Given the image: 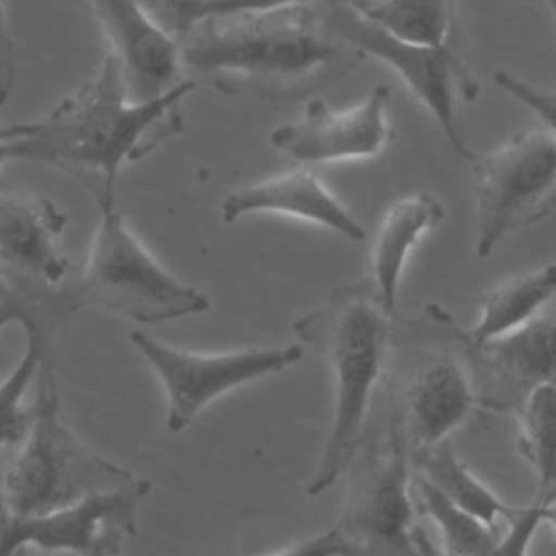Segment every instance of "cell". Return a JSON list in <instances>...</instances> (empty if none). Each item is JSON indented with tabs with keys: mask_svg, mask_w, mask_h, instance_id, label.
Returning a JSON list of instances; mask_svg holds the SVG:
<instances>
[{
	"mask_svg": "<svg viewBox=\"0 0 556 556\" xmlns=\"http://www.w3.org/2000/svg\"><path fill=\"white\" fill-rule=\"evenodd\" d=\"M195 87L198 80L185 78L156 100L132 102L115 59L106 54L93 78L13 141V159L54 165L89 187L98 206L111 204L119 169L182 128L180 104Z\"/></svg>",
	"mask_w": 556,
	"mask_h": 556,
	"instance_id": "6da1fadb",
	"label": "cell"
},
{
	"mask_svg": "<svg viewBox=\"0 0 556 556\" xmlns=\"http://www.w3.org/2000/svg\"><path fill=\"white\" fill-rule=\"evenodd\" d=\"M180 48L198 85L269 100L308 93L348 67L356 52L308 4L204 17Z\"/></svg>",
	"mask_w": 556,
	"mask_h": 556,
	"instance_id": "7a4b0ae2",
	"label": "cell"
},
{
	"mask_svg": "<svg viewBox=\"0 0 556 556\" xmlns=\"http://www.w3.org/2000/svg\"><path fill=\"white\" fill-rule=\"evenodd\" d=\"M393 319L374 282L337 287L315 311L293 321V332L319 352L334 376L330 432L306 493L319 495L343 476L384 378Z\"/></svg>",
	"mask_w": 556,
	"mask_h": 556,
	"instance_id": "3957f363",
	"label": "cell"
},
{
	"mask_svg": "<svg viewBox=\"0 0 556 556\" xmlns=\"http://www.w3.org/2000/svg\"><path fill=\"white\" fill-rule=\"evenodd\" d=\"M408 465L410 439L404 410L384 371L343 471L345 500L332 523L341 556H421Z\"/></svg>",
	"mask_w": 556,
	"mask_h": 556,
	"instance_id": "277c9868",
	"label": "cell"
},
{
	"mask_svg": "<svg viewBox=\"0 0 556 556\" xmlns=\"http://www.w3.org/2000/svg\"><path fill=\"white\" fill-rule=\"evenodd\" d=\"M33 387L28 432L0 480L2 502L11 513L56 510L96 493L130 486L141 478L89 450L67 426L48 354L37 367Z\"/></svg>",
	"mask_w": 556,
	"mask_h": 556,
	"instance_id": "5b68a950",
	"label": "cell"
},
{
	"mask_svg": "<svg viewBox=\"0 0 556 556\" xmlns=\"http://www.w3.org/2000/svg\"><path fill=\"white\" fill-rule=\"evenodd\" d=\"M463 332L439 304H428L415 319L393 321L387 376L402 404L410 447L445 441L476 406Z\"/></svg>",
	"mask_w": 556,
	"mask_h": 556,
	"instance_id": "8992f818",
	"label": "cell"
},
{
	"mask_svg": "<svg viewBox=\"0 0 556 556\" xmlns=\"http://www.w3.org/2000/svg\"><path fill=\"white\" fill-rule=\"evenodd\" d=\"M65 304L102 308L139 324H159L208 311V298L172 276L132 235L115 202L100 204V222L83 276L63 293Z\"/></svg>",
	"mask_w": 556,
	"mask_h": 556,
	"instance_id": "52a82bcc",
	"label": "cell"
},
{
	"mask_svg": "<svg viewBox=\"0 0 556 556\" xmlns=\"http://www.w3.org/2000/svg\"><path fill=\"white\" fill-rule=\"evenodd\" d=\"M469 163L480 258L554 211L556 135L547 126L519 130L493 150L473 154Z\"/></svg>",
	"mask_w": 556,
	"mask_h": 556,
	"instance_id": "ba28073f",
	"label": "cell"
},
{
	"mask_svg": "<svg viewBox=\"0 0 556 556\" xmlns=\"http://www.w3.org/2000/svg\"><path fill=\"white\" fill-rule=\"evenodd\" d=\"M321 17L328 30L350 48L376 56L395 70L437 119L452 150L467 161L473 156L458 115V100H476L478 83L454 46H432L397 37L345 4L321 2Z\"/></svg>",
	"mask_w": 556,
	"mask_h": 556,
	"instance_id": "9c48e42d",
	"label": "cell"
},
{
	"mask_svg": "<svg viewBox=\"0 0 556 556\" xmlns=\"http://www.w3.org/2000/svg\"><path fill=\"white\" fill-rule=\"evenodd\" d=\"M130 343L150 363L165 389V426L169 432H182L219 395L258 378L280 374L304 358V350L298 343L198 354L161 343L137 328L130 330Z\"/></svg>",
	"mask_w": 556,
	"mask_h": 556,
	"instance_id": "30bf717a",
	"label": "cell"
},
{
	"mask_svg": "<svg viewBox=\"0 0 556 556\" xmlns=\"http://www.w3.org/2000/svg\"><path fill=\"white\" fill-rule=\"evenodd\" d=\"M150 489L152 482L139 478L130 486L35 515L11 513L0 493V556H13L22 547L50 554L117 556L122 545L137 534L139 510Z\"/></svg>",
	"mask_w": 556,
	"mask_h": 556,
	"instance_id": "8fae6325",
	"label": "cell"
},
{
	"mask_svg": "<svg viewBox=\"0 0 556 556\" xmlns=\"http://www.w3.org/2000/svg\"><path fill=\"white\" fill-rule=\"evenodd\" d=\"M463 341L476 404L484 410L517 415L536 387L556 384V313L486 343H469L465 332Z\"/></svg>",
	"mask_w": 556,
	"mask_h": 556,
	"instance_id": "7c38bea8",
	"label": "cell"
},
{
	"mask_svg": "<svg viewBox=\"0 0 556 556\" xmlns=\"http://www.w3.org/2000/svg\"><path fill=\"white\" fill-rule=\"evenodd\" d=\"M387 104L384 85H376L365 100L345 111H332L324 100L313 98L300 119L269 132V143L302 165L374 156L393 135Z\"/></svg>",
	"mask_w": 556,
	"mask_h": 556,
	"instance_id": "4fadbf2b",
	"label": "cell"
},
{
	"mask_svg": "<svg viewBox=\"0 0 556 556\" xmlns=\"http://www.w3.org/2000/svg\"><path fill=\"white\" fill-rule=\"evenodd\" d=\"M132 102H150L182 78V48L137 0H89Z\"/></svg>",
	"mask_w": 556,
	"mask_h": 556,
	"instance_id": "5bb4252c",
	"label": "cell"
},
{
	"mask_svg": "<svg viewBox=\"0 0 556 556\" xmlns=\"http://www.w3.org/2000/svg\"><path fill=\"white\" fill-rule=\"evenodd\" d=\"M252 213H278L326 226L350 241H363L365 228L356 217L326 189L311 165L293 167L258 182L230 191L219 215L226 224Z\"/></svg>",
	"mask_w": 556,
	"mask_h": 556,
	"instance_id": "9a60e30c",
	"label": "cell"
},
{
	"mask_svg": "<svg viewBox=\"0 0 556 556\" xmlns=\"http://www.w3.org/2000/svg\"><path fill=\"white\" fill-rule=\"evenodd\" d=\"M65 213L28 191H0V263L50 285L65 278L70 258L61 248Z\"/></svg>",
	"mask_w": 556,
	"mask_h": 556,
	"instance_id": "2e32d148",
	"label": "cell"
},
{
	"mask_svg": "<svg viewBox=\"0 0 556 556\" xmlns=\"http://www.w3.org/2000/svg\"><path fill=\"white\" fill-rule=\"evenodd\" d=\"M443 217L445 208L430 191L404 195L384 211L371 243V282L391 315H395L400 278L410 250Z\"/></svg>",
	"mask_w": 556,
	"mask_h": 556,
	"instance_id": "e0dca14e",
	"label": "cell"
},
{
	"mask_svg": "<svg viewBox=\"0 0 556 556\" xmlns=\"http://www.w3.org/2000/svg\"><path fill=\"white\" fill-rule=\"evenodd\" d=\"M556 298V263H545L480 298V315L465 330L469 343H486L504 337L539 317L541 308Z\"/></svg>",
	"mask_w": 556,
	"mask_h": 556,
	"instance_id": "ac0fdd59",
	"label": "cell"
},
{
	"mask_svg": "<svg viewBox=\"0 0 556 556\" xmlns=\"http://www.w3.org/2000/svg\"><path fill=\"white\" fill-rule=\"evenodd\" d=\"M410 463L415 473L428 480L450 502L480 517L486 523H506L519 515L521 508L500 500L469 467L456 456L450 441L410 447Z\"/></svg>",
	"mask_w": 556,
	"mask_h": 556,
	"instance_id": "d6986e66",
	"label": "cell"
},
{
	"mask_svg": "<svg viewBox=\"0 0 556 556\" xmlns=\"http://www.w3.org/2000/svg\"><path fill=\"white\" fill-rule=\"evenodd\" d=\"M519 454L536 473V497L556 500V384L536 387L519 408Z\"/></svg>",
	"mask_w": 556,
	"mask_h": 556,
	"instance_id": "ffe728a7",
	"label": "cell"
},
{
	"mask_svg": "<svg viewBox=\"0 0 556 556\" xmlns=\"http://www.w3.org/2000/svg\"><path fill=\"white\" fill-rule=\"evenodd\" d=\"M415 506L421 508L443 536V552L450 556H480L489 552L504 534L506 523H486L480 517L450 502L421 476H413Z\"/></svg>",
	"mask_w": 556,
	"mask_h": 556,
	"instance_id": "44dd1931",
	"label": "cell"
},
{
	"mask_svg": "<svg viewBox=\"0 0 556 556\" xmlns=\"http://www.w3.org/2000/svg\"><path fill=\"white\" fill-rule=\"evenodd\" d=\"M361 13L419 43L452 46L456 30V0H380Z\"/></svg>",
	"mask_w": 556,
	"mask_h": 556,
	"instance_id": "7402d4cb",
	"label": "cell"
},
{
	"mask_svg": "<svg viewBox=\"0 0 556 556\" xmlns=\"http://www.w3.org/2000/svg\"><path fill=\"white\" fill-rule=\"evenodd\" d=\"M22 326L26 334L24 354L15 369L0 382V445L24 441L30 426V410H24L22 397L35 382L37 367L46 354V334L39 321L26 317Z\"/></svg>",
	"mask_w": 556,
	"mask_h": 556,
	"instance_id": "603a6c76",
	"label": "cell"
},
{
	"mask_svg": "<svg viewBox=\"0 0 556 556\" xmlns=\"http://www.w3.org/2000/svg\"><path fill=\"white\" fill-rule=\"evenodd\" d=\"M543 506H545V502L534 497V502L530 506L521 508L519 515L506 523L500 541L489 552H484L480 556H528L530 541H532L539 523H543ZM417 543H419L421 556H450L445 552H437L421 530L417 532Z\"/></svg>",
	"mask_w": 556,
	"mask_h": 556,
	"instance_id": "cb8c5ba5",
	"label": "cell"
},
{
	"mask_svg": "<svg viewBox=\"0 0 556 556\" xmlns=\"http://www.w3.org/2000/svg\"><path fill=\"white\" fill-rule=\"evenodd\" d=\"M493 80L502 91H506L510 98L528 106L539 119H543L545 126L556 135V91L528 83L526 78L502 67L495 70Z\"/></svg>",
	"mask_w": 556,
	"mask_h": 556,
	"instance_id": "d4e9b609",
	"label": "cell"
},
{
	"mask_svg": "<svg viewBox=\"0 0 556 556\" xmlns=\"http://www.w3.org/2000/svg\"><path fill=\"white\" fill-rule=\"evenodd\" d=\"M152 20L167 30L174 39H182L198 26L202 20V7L206 0H137Z\"/></svg>",
	"mask_w": 556,
	"mask_h": 556,
	"instance_id": "484cf974",
	"label": "cell"
},
{
	"mask_svg": "<svg viewBox=\"0 0 556 556\" xmlns=\"http://www.w3.org/2000/svg\"><path fill=\"white\" fill-rule=\"evenodd\" d=\"M311 0H206L202 7V20L211 15H237V13H263L308 4Z\"/></svg>",
	"mask_w": 556,
	"mask_h": 556,
	"instance_id": "4316f807",
	"label": "cell"
},
{
	"mask_svg": "<svg viewBox=\"0 0 556 556\" xmlns=\"http://www.w3.org/2000/svg\"><path fill=\"white\" fill-rule=\"evenodd\" d=\"M341 541L334 528L330 526L324 532H317L308 539H302L289 547H282L269 556H341Z\"/></svg>",
	"mask_w": 556,
	"mask_h": 556,
	"instance_id": "83f0119b",
	"label": "cell"
},
{
	"mask_svg": "<svg viewBox=\"0 0 556 556\" xmlns=\"http://www.w3.org/2000/svg\"><path fill=\"white\" fill-rule=\"evenodd\" d=\"M15 87V50L7 24V13L0 0V106L13 96Z\"/></svg>",
	"mask_w": 556,
	"mask_h": 556,
	"instance_id": "f1b7e54d",
	"label": "cell"
},
{
	"mask_svg": "<svg viewBox=\"0 0 556 556\" xmlns=\"http://www.w3.org/2000/svg\"><path fill=\"white\" fill-rule=\"evenodd\" d=\"M33 122H13L0 126V165L13 159V141L30 132Z\"/></svg>",
	"mask_w": 556,
	"mask_h": 556,
	"instance_id": "f546056e",
	"label": "cell"
},
{
	"mask_svg": "<svg viewBox=\"0 0 556 556\" xmlns=\"http://www.w3.org/2000/svg\"><path fill=\"white\" fill-rule=\"evenodd\" d=\"M28 315V308L22 306L20 302H15L13 298H7V300H0V328L13 324V321H24Z\"/></svg>",
	"mask_w": 556,
	"mask_h": 556,
	"instance_id": "4dcf8cb0",
	"label": "cell"
},
{
	"mask_svg": "<svg viewBox=\"0 0 556 556\" xmlns=\"http://www.w3.org/2000/svg\"><path fill=\"white\" fill-rule=\"evenodd\" d=\"M321 2H328V4H345V7H352L356 11H367L369 7H374L376 2L380 0H321Z\"/></svg>",
	"mask_w": 556,
	"mask_h": 556,
	"instance_id": "1f68e13d",
	"label": "cell"
},
{
	"mask_svg": "<svg viewBox=\"0 0 556 556\" xmlns=\"http://www.w3.org/2000/svg\"><path fill=\"white\" fill-rule=\"evenodd\" d=\"M13 556H83V554H67V552L50 554V552H39V549H33V547H22ZM102 556H106V554H102Z\"/></svg>",
	"mask_w": 556,
	"mask_h": 556,
	"instance_id": "d6a6232c",
	"label": "cell"
},
{
	"mask_svg": "<svg viewBox=\"0 0 556 556\" xmlns=\"http://www.w3.org/2000/svg\"><path fill=\"white\" fill-rule=\"evenodd\" d=\"M543 521H547L549 526L556 528V500L543 506Z\"/></svg>",
	"mask_w": 556,
	"mask_h": 556,
	"instance_id": "836d02e7",
	"label": "cell"
},
{
	"mask_svg": "<svg viewBox=\"0 0 556 556\" xmlns=\"http://www.w3.org/2000/svg\"><path fill=\"white\" fill-rule=\"evenodd\" d=\"M7 298H11V293H9L7 285H4V280L0 278V300H7Z\"/></svg>",
	"mask_w": 556,
	"mask_h": 556,
	"instance_id": "e575fe53",
	"label": "cell"
},
{
	"mask_svg": "<svg viewBox=\"0 0 556 556\" xmlns=\"http://www.w3.org/2000/svg\"><path fill=\"white\" fill-rule=\"evenodd\" d=\"M545 4H547V9L552 11V15H554V20H556V0H543Z\"/></svg>",
	"mask_w": 556,
	"mask_h": 556,
	"instance_id": "d590c367",
	"label": "cell"
}]
</instances>
